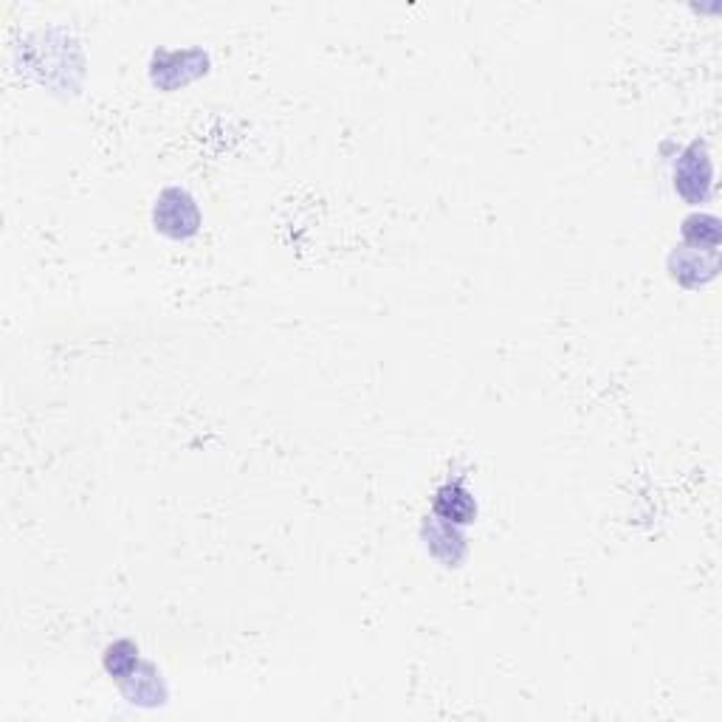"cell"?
Masks as SVG:
<instances>
[{
	"mask_svg": "<svg viewBox=\"0 0 722 722\" xmlns=\"http://www.w3.org/2000/svg\"><path fill=\"white\" fill-rule=\"evenodd\" d=\"M455 497L457 500H452V488L449 485L440 488V492H437V502H435L437 514H444L449 522H469L474 517V502H472V497L465 494L460 485H457V494Z\"/></svg>",
	"mask_w": 722,
	"mask_h": 722,
	"instance_id": "6da1fadb",
	"label": "cell"
}]
</instances>
